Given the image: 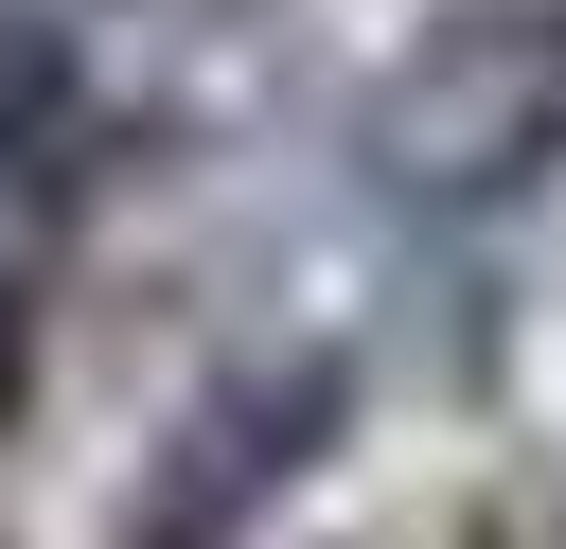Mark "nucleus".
Instances as JSON below:
<instances>
[{"label":"nucleus","mask_w":566,"mask_h":549,"mask_svg":"<svg viewBox=\"0 0 566 549\" xmlns=\"http://www.w3.org/2000/svg\"><path fill=\"white\" fill-rule=\"evenodd\" d=\"M389 213H495L566 159V0H460L442 35L389 53L371 124H354Z\"/></svg>","instance_id":"obj_1"},{"label":"nucleus","mask_w":566,"mask_h":549,"mask_svg":"<svg viewBox=\"0 0 566 549\" xmlns=\"http://www.w3.org/2000/svg\"><path fill=\"white\" fill-rule=\"evenodd\" d=\"M318 425H336V372H265V390H230V407L195 425V496H177V478L142 496V549H212V531H230V514L318 443Z\"/></svg>","instance_id":"obj_2"},{"label":"nucleus","mask_w":566,"mask_h":549,"mask_svg":"<svg viewBox=\"0 0 566 549\" xmlns=\"http://www.w3.org/2000/svg\"><path fill=\"white\" fill-rule=\"evenodd\" d=\"M18 372H35V336H18V301H0V407H18Z\"/></svg>","instance_id":"obj_3"}]
</instances>
